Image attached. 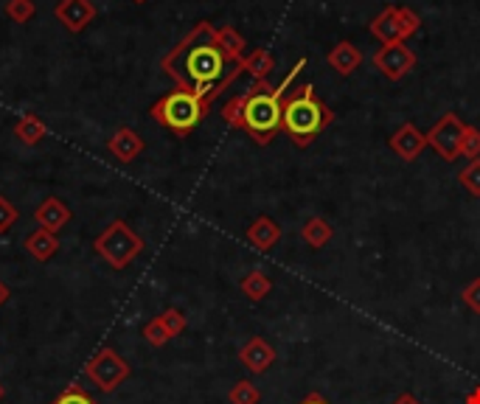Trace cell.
<instances>
[{"instance_id": "obj_2", "label": "cell", "mask_w": 480, "mask_h": 404, "mask_svg": "<svg viewBox=\"0 0 480 404\" xmlns=\"http://www.w3.org/2000/svg\"><path fill=\"white\" fill-rule=\"evenodd\" d=\"M332 121L335 112L318 99L312 85L295 88L284 95V121H281V129L290 135L295 147L306 149Z\"/></svg>"}, {"instance_id": "obj_33", "label": "cell", "mask_w": 480, "mask_h": 404, "mask_svg": "<svg viewBox=\"0 0 480 404\" xmlns=\"http://www.w3.org/2000/svg\"><path fill=\"white\" fill-rule=\"evenodd\" d=\"M461 298H463V303H467L475 315H480V278H475V281H469L467 286H463Z\"/></svg>"}, {"instance_id": "obj_30", "label": "cell", "mask_w": 480, "mask_h": 404, "mask_svg": "<svg viewBox=\"0 0 480 404\" xmlns=\"http://www.w3.org/2000/svg\"><path fill=\"white\" fill-rule=\"evenodd\" d=\"M461 186L467 188L472 197H480V157L477 160H469V166L461 172Z\"/></svg>"}, {"instance_id": "obj_13", "label": "cell", "mask_w": 480, "mask_h": 404, "mask_svg": "<svg viewBox=\"0 0 480 404\" xmlns=\"http://www.w3.org/2000/svg\"><path fill=\"white\" fill-rule=\"evenodd\" d=\"M71 208L65 205L59 197H45L40 205H37V211H35V222L40 225L43 231H51V233H59L65 231V225L71 222Z\"/></svg>"}, {"instance_id": "obj_7", "label": "cell", "mask_w": 480, "mask_h": 404, "mask_svg": "<svg viewBox=\"0 0 480 404\" xmlns=\"http://www.w3.org/2000/svg\"><path fill=\"white\" fill-rule=\"evenodd\" d=\"M463 129H467V124H463L455 112H446V116H441L433 126H430V133H424L427 147L441 160H446V164H453V160H458V155H461Z\"/></svg>"}, {"instance_id": "obj_35", "label": "cell", "mask_w": 480, "mask_h": 404, "mask_svg": "<svg viewBox=\"0 0 480 404\" xmlns=\"http://www.w3.org/2000/svg\"><path fill=\"white\" fill-rule=\"evenodd\" d=\"M9 298H12V289H9V286H6L4 281H0V306H4V303H6Z\"/></svg>"}, {"instance_id": "obj_5", "label": "cell", "mask_w": 480, "mask_h": 404, "mask_svg": "<svg viewBox=\"0 0 480 404\" xmlns=\"http://www.w3.org/2000/svg\"><path fill=\"white\" fill-rule=\"evenodd\" d=\"M143 248H146L143 239L132 231L124 219H112L93 241V250L102 255L112 270H127L143 253Z\"/></svg>"}, {"instance_id": "obj_15", "label": "cell", "mask_w": 480, "mask_h": 404, "mask_svg": "<svg viewBox=\"0 0 480 404\" xmlns=\"http://www.w3.org/2000/svg\"><path fill=\"white\" fill-rule=\"evenodd\" d=\"M326 62H329V68H335L340 76H352L362 65V51L354 42L343 40V42H337L332 51L326 54Z\"/></svg>"}, {"instance_id": "obj_32", "label": "cell", "mask_w": 480, "mask_h": 404, "mask_svg": "<svg viewBox=\"0 0 480 404\" xmlns=\"http://www.w3.org/2000/svg\"><path fill=\"white\" fill-rule=\"evenodd\" d=\"M160 320L166 323V329H169V334L172 337H177V334H183L186 332V326H189V320H186V315L180 312V309H166L160 315Z\"/></svg>"}, {"instance_id": "obj_11", "label": "cell", "mask_w": 480, "mask_h": 404, "mask_svg": "<svg viewBox=\"0 0 480 404\" xmlns=\"http://www.w3.org/2000/svg\"><path fill=\"white\" fill-rule=\"evenodd\" d=\"M107 149H110V155H112L115 160H119V164H132V160L143 155L146 143H143V138H141L132 126H119V129H115V133L110 135Z\"/></svg>"}, {"instance_id": "obj_14", "label": "cell", "mask_w": 480, "mask_h": 404, "mask_svg": "<svg viewBox=\"0 0 480 404\" xmlns=\"http://www.w3.org/2000/svg\"><path fill=\"white\" fill-rule=\"evenodd\" d=\"M247 241L256 248V250H261V253H267V250H273L275 245H278V239H281V225L273 219V217H256L253 222H251V228H247Z\"/></svg>"}, {"instance_id": "obj_9", "label": "cell", "mask_w": 480, "mask_h": 404, "mask_svg": "<svg viewBox=\"0 0 480 404\" xmlns=\"http://www.w3.org/2000/svg\"><path fill=\"white\" fill-rule=\"evenodd\" d=\"M54 14L71 34H79L96 20V6L93 0H57Z\"/></svg>"}, {"instance_id": "obj_23", "label": "cell", "mask_w": 480, "mask_h": 404, "mask_svg": "<svg viewBox=\"0 0 480 404\" xmlns=\"http://www.w3.org/2000/svg\"><path fill=\"white\" fill-rule=\"evenodd\" d=\"M230 404H259L261 401V391L251 382V379H239L228 393Z\"/></svg>"}, {"instance_id": "obj_38", "label": "cell", "mask_w": 480, "mask_h": 404, "mask_svg": "<svg viewBox=\"0 0 480 404\" xmlns=\"http://www.w3.org/2000/svg\"><path fill=\"white\" fill-rule=\"evenodd\" d=\"M4 396H6V391H4V385H0V401H4Z\"/></svg>"}, {"instance_id": "obj_31", "label": "cell", "mask_w": 480, "mask_h": 404, "mask_svg": "<svg viewBox=\"0 0 480 404\" xmlns=\"http://www.w3.org/2000/svg\"><path fill=\"white\" fill-rule=\"evenodd\" d=\"M18 208L12 205V200L9 197H4V194H0V236L4 233H9L12 228H14V222H18Z\"/></svg>"}, {"instance_id": "obj_16", "label": "cell", "mask_w": 480, "mask_h": 404, "mask_svg": "<svg viewBox=\"0 0 480 404\" xmlns=\"http://www.w3.org/2000/svg\"><path fill=\"white\" fill-rule=\"evenodd\" d=\"M368 31L383 42V45H393V42H405L402 40V28L399 20H396V6H385L376 18L368 23Z\"/></svg>"}, {"instance_id": "obj_6", "label": "cell", "mask_w": 480, "mask_h": 404, "mask_svg": "<svg viewBox=\"0 0 480 404\" xmlns=\"http://www.w3.org/2000/svg\"><path fill=\"white\" fill-rule=\"evenodd\" d=\"M129 374H132L129 362H127L115 348H110V346L98 348L93 357L88 360V365H85V377H88L102 393L119 391L121 382L129 379Z\"/></svg>"}, {"instance_id": "obj_18", "label": "cell", "mask_w": 480, "mask_h": 404, "mask_svg": "<svg viewBox=\"0 0 480 404\" xmlns=\"http://www.w3.org/2000/svg\"><path fill=\"white\" fill-rule=\"evenodd\" d=\"M242 71L253 79V82H267V76L275 71V59L267 48H256V51L244 54L242 59Z\"/></svg>"}, {"instance_id": "obj_19", "label": "cell", "mask_w": 480, "mask_h": 404, "mask_svg": "<svg viewBox=\"0 0 480 404\" xmlns=\"http://www.w3.org/2000/svg\"><path fill=\"white\" fill-rule=\"evenodd\" d=\"M332 236H335L332 222L323 219V217H312V219H306V225L301 228V239L306 241V245H309L312 250L326 248L329 241H332Z\"/></svg>"}, {"instance_id": "obj_1", "label": "cell", "mask_w": 480, "mask_h": 404, "mask_svg": "<svg viewBox=\"0 0 480 404\" xmlns=\"http://www.w3.org/2000/svg\"><path fill=\"white\" fill-rule=\"evenodd\" d=\"M160 68L180 90H191L208 104L234 85L242 71V62H230L217 45V26L200 20L172 51L160 59Z\"/></svg>"}, {"instance_id": "obj_17", "label": "cell", "mask_w": 480, "mask_h": 404, "mask_svg": "<svg viewBox=\"0 0 480 404\" xmlns=\"http://www.w3.org/2000/svg\"><path fill=\"white\" fill-rule=\"evenodd\" d=\"M26 250H28L31 258H35V262H51V258L57 255V250H59V239L51 231L37 228L35 233L26 236Z\"/></svg>"}, {"instance_id": "obj_10", "label": "cell", "mask_w": 480, "mask_h": 404, "mask_svg": "<svg viewBox=\"0 0 480 404\" xmlns=\"http://www.w3.org/2000/svg\"><path fill=\"white\" fill-rule=\"evenodd\" d=\"M388 143H391V149L405 160V164H413V160H416L427 149V135L422 133L416 124H402L391 135Z\"/></svg>"}, {"instance_id": "obj_34", "label": "cell", "mask_w": 480, "mask_h": 404, "mask_svg": "<svg viewBox=\"0 0 480 404\" xmlns=\"http://www.w3.org/2000/svg\"><path fill=\"white\" fill-rule=\"evenodd\" d=\"M393 404H422V401L413 396V393H399V396L393 399Z\"/></svg>"}, {"instance_id": "obj_12", "label": "cell", "mask_w": 480, "mask_h": 404, "mask_svg": "<svg viewBox=\"0 0 480 404\" xmlns=\"http://www.w3.org/2000/svg\"><path fill=\"white\" fill-rule=\"evenodd\" d=\"M239 362L251 370V374H264V370H270V365L275 362V348L264 340V337H251V340L239 348Z\"/></svg>"}, {"instance_id": "obj_22", "label": "cell", "mask_w": 480, "mask_h": 404, "mask_svg": "<svg viewBox=\"0 0 480 404\" xmlns=\"http://www.w3.org/2000/svg\"><path fill=\"white\" fill-rule=\"evenodd\" d=\"M239 286H242L244 298H247V301H256V303L264 301V298L273 293V281L264 276L261 270H251V272H247Z\"/></svg>"}, {"instance_id": "obj_27", "label": "cell", "mask_w": 480, "mask_h": 404, "mask_svg": "<svg viewBox=\"0 0 480 404\" xmlns=\"http://www.w3.org/2000/svg\"><path fill=\"white\" fill-rule=\"evenodd\" d=\"M396 20H399V28H402V40L413 37L422 28V18L410 6H396Z\"/></svg>"}, {"instance_id": "obj_25", "label": "cell", "mask_w": 480, "mask_h": 404, "mask_svg": "<svg viewBox=\"0 0 480 404\" xmlns=\"http://www.w3.org/2000/svg\"><path fill=\"white\" fill-rule=\"evenodd\" d=\"M51 404H98V401H96L79 382H71Z\"/></svg>"}, {"instance_id": "obj_28", "label": "cell", "mask_w": 480, "mask_h": 404, "mask_svg": "<svg viewBox=\"0 0 480 404\" xmlns=\"http://www.w3.org/2000/svg\"><path fill=\"white\" fill-rule=\"evenodd\" d=\"M6 14L14 23H28L37 14V6H35V0H9Z\"/></svg>"}, {"instance_id": "obj_21", "label": "cell", "mask_w": 480, "mask_h": 404, "mask_svg": "<svg viewBox=\"0 0 480 404\" xmlns=\"http://www.w3.org/2000/svg\"><path fill=\"white\" fill-rule=\"evenodd\" d=\"M217 45L222 48V54L230 59V62H242L244 59V37L234 26H222L217 28Z\"/></svg>"}, {"instance_id": "obj_36", "label": "cell", "mask_w": 480, "mask_h": 404, "mask_svg": "<svg viewBox=\"0 0 480 404\" xmlns=\"http://www.w3.org/2000/svg\"><path fill=\"white\" fill-rule=\"evenodd\" d=\"M463 404H480V385L475 387V391H472L467 399H463Z\"/></svg>"}, {"instance_id": "obj_39", "label": "cell", "mask_w": 480, "mask_h": 404, "mask_svg": "<svg viewBox=\"0 0 480 404\" xmlns=\"http://www.w3.org/2000/svg\"><path fill=\"white\" fill-rule=\"evenodd\" d=\"M132 4H146V0H132Z\"/></svg>"}, {"instance_id": "obj_37", "label": "cell", "mask_w": 480, "mask_h": 404, "mask_svg": "<svg viewBox=\"0 0 480 404\" xmlns=\"http://www.w3.org/2000/svg\"><path fill=\"white\" fill-rule=\"evenodd\" d=\"M301 404H329V401H326L323 396H318V393H309Z\"/></svg>"}, {"instance_id": "obj_20", "label": "cell", "mask_w": 480, "mask_h": 404, "mask_svg": "<svg viewBox=\"0 0 480 404\" xmlns=\"http://www.w3.org/2000/svg\"><path fill=\"white\" fill-rule=\"evenodd\" d=\"M14 135H18L26 147H37V143H43V138L48 135V126L37 112H26V116L14 124Z\"/></svg>"}, {"instance_id": "obj_8", "label": "cell", "mask_w": 480, "mask_h": 404, "mask_svg": "<svg viewBox=\"0 0 480 404\" xmlns=\"http://www.w3.org/2000/svg\"><path fill=\"white\" fill-rule=\"evenodd\" d=\"M416 54L413 48L405 42H393V45H383L379 51L374 54V68L383 73L391 82H402V79L416 68Z\"/></svg>"}, {"instance_id": "obj_3", "label": "cell", "mask_w": 480, "mask_h": 404, "mask_svg": "<svg viewBox=\"0 0 480 404\" xmlns=\"http://www.w3.org/2000/svg\"><path fill=\"white\" fill-rule=\"evenodd\" d=\"M281 121H284V99L275 93L273 85L253 82L244 90L242 129L259 143V147H267V143L278 135Z\"/></svg>"}, {"instance_id": "obj_26", "label": "cell", "mask_w": 480, "mask_h": 404, "mask_svg": "<svg viewBox=\"0 0 480 404\" xmlns=\"http://www.w3.org/2000/svg\"><path fill=\"white\" fill-rule=\"evenodd\" d=\"M242 116H244V93L234 95V99H228L225 107H222V121L234 129H242Z\"/></svg>"}, {"instance_id": "obj_4", "label": "cell", "mask_w": 480, "mask_h": 404, "mask_svg": "<svg viewBox=\"0 0 480 404\" xmlns=\"http://www.w3.org/2000/svg\"><path fill=\"white\" fill-rule=\"evenodd\" d=\"M208 112H211V104L205 99L194 95L191 90H180V88L166 93L163 99H158L152 107H149V116L180 138L194 133Z\"/></svg>"}, {"instance_id": "obj_29", "label": "cell", "mask_w": 480, "mask_h": 404, "mask_svg": "<svg viewBox=\"0 0 480 404\" xmlns=\"http://www.w3.org/2000/svg\"><path fill=\"white\" fill-rule=\"evenodd\" d=\"M461 155L469 157V160H477V157H480V129H477V126H469V124H467V129H463Z\"/></svg>"}, {"instance_id": "obj_24", "label": "cell", "mask_w": 480, "mask_h": 404, "mask_svg": "<svg viewBox=\"0 0 480 404\" xmlns=\"http://www.w3.org/2000/svg\"><path fill=\"white\" fill-rule=\"evenodd\" d=\"M143 340L152 346V348H163L169 340H172V334H169V329H166V323L160 320V315L158 317H152L143 326Z\"/></svg>"}]
</instances>
